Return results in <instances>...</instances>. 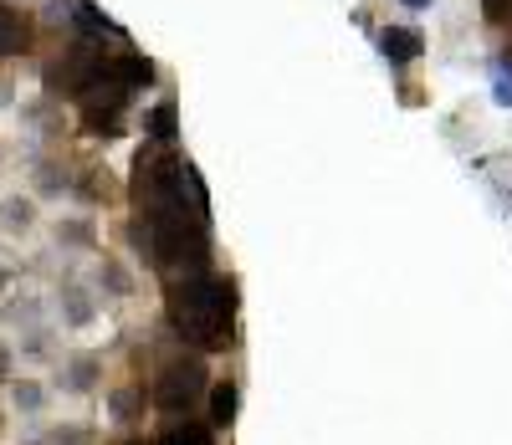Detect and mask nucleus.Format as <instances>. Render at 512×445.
I'll return each instance as SVG.
<instances>
[{
	"label": "nucleus",
	"instance_id": "obj_1",
	"mask_svg": "<svg viewBox=\"0 0 512 445\" xmlns=\"http://www.w3.org/2000/svg\"><path fill=\"white\" fill-rule=\"evenodd\" d=\"M231 307H236L231 282L210 277V272H190V277L169 282V323L180 328L185 343H195L205 353H216L236 338L231 333Z\"/></svg>",
	"mask_w": 512,
	"mask_h": 445
},
{
	"label": "nucleus",
	"instance_id": "obj_2",
	"mask_svg": "<svg viewBox=\"0 0 512 445\" xmlns=\"http://www.w3.org/2000/svg\"><path fill=\"white\" fill-rule=\"evenodd\" d=\"M103 67H108L103 41L98 36H82V41H72V47L62 52V62L47 72V93L52 98H82L103 77Z\"/></svg>",
	"mask_w": 512,
	"mask_h": 445
},
{
	"label": "nucleus",
	"instance_id": "obj_3",
	"mask_svg": "<svg viewBox=\"0 0 512 445\" xmlns=\"http://www.w3.org/2000/svg\"><path fill=\"white\" fill-rule=\"evenodd\" d=\"M200 394H210V369H205V359H195V353L190 359H169L154 379V405L169 410V415L190 410Z\"/></svg>",
	"mask_w": 512,
	"mask_h": 445
},
{
	"label": "nucleus",
	"instance_id": "obj_4",
	"mask_svg": "<svg viewBox=\"0 0 512 445\" xmlns=\"http://www.w3.org/2000/svg\"><path fill=\"white\" fill-rule=\"evenodd\" d=\"M374 41H379V57L390 62V67H410V62L425 57V36H420V26H384Z\"/></svg>",
	"mask_w": 512,
	"mask_h": 445
},
{
	"label": "nucleus",
	"instance_id": "obj_5",
	"mask_svg": "<svg viewBox=\"0 0 512 445\" xmlns=\"http://www.w3.org/2000/svg\"><path fill=\"white\" fill-rule=\"evenodd\" d=\"M21 52H31V26H26V16H21L16 6H6V0H0V62L21 57Z\"/></svg>",
	"mask_w": 512,
	"mask_h": 445
},
{
	"label": "nucleus",
	"instance_id": "obj_6",
	"mask_svg": "<svg viewBox=\"0 0 512 445\" xmlns=\"http://www.w3.org/2000/svg\"><path fill=\"white\" fill-rule=\"evenodd\" d=\"M180 123V108H175V98H159L149 113H144V139L149 144H159V149H169V144H175V128Z\"/></svg>",
	"mask_w": 512,
	"mask_h": 445
},
{
	"label": "nucleus",
	"instance_id": "obj_7",
	"mask_svg": "<svg viewBox=\"0 0 512 445\" xmlns=\"http://www.w3.org/2000/svg\"><path fill=\"white\" fill-rule=\"evenodd\" d=\"M108 72L128 87V93H139V87H154V62L139 57V52H113V57H108Z\"/></svg>",
	"mask_w": 512,
	"mask_h": 445
},
{
	"label": "nucleus",
	"instance_id": "obj_8",
	"mask_svg": "<svg viewBox=\"0 0 512 445\" xmlns=\"http://www.w3.org/2000/svg\"><path fill=\"white\" fill-rule=\"evenodd\" d=\"M98 374H103V359H98V353H77V359H67V369H62V389L93 394V389H98Z\"/></svg>",
	"mask_w": 512,
	"mask_h": 445
},
{
	"label": "nucleus",
	"instance_id": "obj_9",
	"mask_svg": "<svg viewBox=\"0 0 512 445\" xmlns=\"http://www.w3.org/2000/svg\"><path fill=\"white\" fill-rule=\"evenodd\" d=\"M149 399H154V394H144V384H123V389L108 394V415H113L118 425H134V420L144 415Z\"/></svg>",
	"mask_w": 512,
	"mask_h": 445
},
{
	"label": "nucleus",
	"instance_id": "obj_10",
	"mask_svg": "<svg viewBox=\"0 0 512 445\" xmlns=\"http://www.w3.org/2000/svg\"><path fill=\"white\" fill-rule=\"evenodd\" d=\"M72 26H82V31H88V36H98V41H103V36H113V41H128V36H123V26H113V21H108L98 6H93V0H72Z\"/></svg>",
	"mask_w": 512,
	"mask_h": 445
},
{
	"label": "nucleus",
	"instance_id": "obj_11",
	"mask_svg": "<svg viewBox=\"0 0 512 445\" xmlns=\"http://www.w3.org/2000/svg\"><path fill=\"white\" fill-rule=\"evenodd\" d=\"M98 318V307L88 297V287H62V323L67 328H88Z\"/></svg>",
	"mask_w": 512,
	"mask_h": 445
},
{
	"label": "nucleus",
	"instance_id": "obj_12",
	"mask_svg": "<svg viewBox=\"0 0 512 445\" xmlns=\"http://www.w3.org/2000/svg\"><path fill=\"white\" fill-rule=\"evenodd\" d=\"M236 410H241V389L226 379V384H210V425L216 430H226L231 420H236Z\"/></svg>",
	"mask_w": 512,
	"mask_h": 445
},
{
	"label": "nucleus",
	"instance_id": "obj_13",
	"mask_svg": "<svg viewBox=\"0 0 512 445\" xmlns=\"http://www.w3.org/2000/svg\"><path fill=\"white\" fill-rule=\"evenodd\" d=\"M0 226H6V231H31L36 226V200L31 195H11L6 205H0Z\"/></svg>",
	"mask_w": 512,
	"mask_h": 445
},
{
	"label": "nucleus",
	"instance_id": "obj_14",
	"mask_svg": "<svg viewBox=\"0 0 512 445\" xmlns=\"http://www.w3.org/2000/svg\"><path fill=\"white\" fill-rule=\"evenodd\" d=\"M98 282L113 292V297H134V272L118 261V256H103V266H98Z\"/></svg>",
	"mask_w": 512,
	"mask_h": 445
},
{
	"label": "nucleus",
	"instance_id": "obj_15",
	"mask_svg": "<svg viewBox=\"0 0 512 445\" xmlns=\"http://www.w3.org/2000/svg\"><path fill=\"white\" fill-rule=\"evenodd\" d=\"M11 405H16L21 415H41V410H47V389H41L36 379H16V384H11Z\"/></svg>",
	"mask_w": 512,
	"mask_h": 445
},
{
	"label": "nucleus",
	"instance_id": "obj_16",
	"mask_svg": "<svg viewBox=\"0 0 512 445\" xmlns=\"http://www.w3.org/2000/svg\"><path fill=\"white\" fill-rule=\"evenodd\" d=\"M492 103L497 108H512V52L492 57Z\"/></svg>",
	"mask_w": 512,
	"mask_h": 445
},
{
	"label": "nucleus",
	"instance_id": "obj_17",
	"mask_svg": "<svg viewBox=\"0 0 512 445\" xmlns=\"http://www.w3.org/2000/svg\"><path fill=\"white\" fill-rule=\"evenodd\" d=\"M159 445H210V430L195 425V420H180V425H169L159 435Z\"/></svg>",
	"mask_w": 512,
	"mask_h": 445
},
{
	"label": "nucleus",
	"instance_id": "obj_18",
	"mask_svg": "<svg viewBox=\"0 0 512 445\" xmlns=\"http://www.w3.org/2000/svg\"><path fill=\"white\" fill-rule=\"evenodd\" d=\"M36 190H41V195H67V190H72V174H67L62 164H41V169H36Z\"/></svg>",
	"mask_w": 512,
	"mask_h": 445
},
{
	"label": "nucleus",
	"instance_id": "obj_19",
	"mask_svg": "<svg viewBox=\"0 0 512 445\" xmlns=\"http://www.w3.org/2000/svg\"><path fill=\"white\" fill-rule=\"evenodd\" d=\"M57 241H62V246H93L98 231H93V220H62V226H57Z\"/></svg>",
	"mask_w": 512,
	"mask_h": 445
},
{
	"label": "nucleus",
	"instance_id": "obj_20",
	"mask_svg": "<svg viewBox=\"0 0 512 445\" xmlns=\"http://www.w3.org/2000/svg\"><path fill=\"white\" fill-rule=\"evenodd\" d=\"M47 445H93V430L88 425H57L47 435Z\"/></svg>",
	"mask_w": 512,
	"mask_h": 445
},
{
	"label": "nucleus",
	"instance_id": "obj_21",
	"mask_svg": "<svg viewBox=\"0 0 512 445\" xmlns=\"http://www.w3.org/2000/svg\"><path fill=\"white\" fill-rule=\"evenodd\" d=\"M482 16L492 26H512V0H482Z\"/></svg>",
	"mask_w": 512,
	"mask_h": 445
},
{
	"label": "nucleus",
	"instance_id": "obj_22",
	"mask_svg": "<svg viewBox=\"0 0 512 445\" xmlns=\"http://www.w3.org/2000/svg\"><path fill=\"white\" fill-rule=\"evenodd\" d=\"M52 348V338H47V328H31V338L21 343V353H31V359H41V353Z\"/></svg>",
	"mask_w": 512,
	"mask_h": 445
},
{
	"label": "nucleus",
	"instance_id": "obj_23",
	"mask_svg": "<svg viewBox=\"0 0 512 445\" xmlns=\"http://www.w3.org/2000/svg\"><path fill=\"white\" fill-rule=\"evenodd\" d=\"M400 6H410V11H431L436 0H400Z\"/></svg>",
	"mask_w": 512,
	"mask_h": 445
},
{
	"label": "nucleus",
	"instance_id": "obj_24",
	"mask_svg": "<svg viewBox=\"0 0 512 445\" xmlns=\"http://www.w3.org/2000/svg\"><path fill=\"white\" fill-rule=\"evenodd\" d=\"M6 369H11V353H6V348H0V379H6Z\"/></svg>",
	"mask_w": 512,
	"mask_h": 445
},
{
	"label": "nucleus",
	"instance_id": "obj_25",
	"mask_svg": "<svg viewBox=\"0 0 512 445\" xmlns=\"http://www.w3.org/2000/svg\"><path fill=\"white\" fill-rule=\"evenodd\" d=\"M11 103V82H0V108H6Z\"/></svg>",
	"mask_w": 512,
	"mask_h": 445
},
{
	"label": "nucleus",
	"instance_id": "obj_26",
	"mask_svg": "<svg viewBox=\"0 0 512 445\" xmlns=\"http://www.w3.org/2000/svg\"><path fill=\"white\" fill-rule=\"evenodd\" d=\"M0 164H6V149H0Z\"/></svg>",
	"mask_w": 512,
	"mask_h": 445
},
{
	"label": "nucleus",
	"instance_id": "obj_27",
	"mask_svg": "<svg viewBox=\"0 0 512 445\" xmlns=\"http://www.w3.org/2000/svg\"><path fill=\"white\" fill-rule=\"evenodd\" d=\"M0 430H6V420H0Z\"/></svg>",
	"mask_w": 512,
	"mask_h": 445
}]
</instances>
